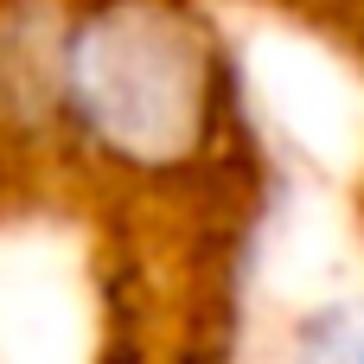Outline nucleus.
I'll use <instances>...</instances> for the list:
<instances>
[{
  "mask_svg": "<svg viewBox=\"0 0 364 364\" xmlns=\"http://www.w3.org/2000/svg\"><path fill=\"white\" fill-rule=\"evenodd\" d=\"M294 364H364V301H326L301 320Z\"/></svg>",
  "mask_w": 364,
  "mask_h": 364,
  "instance_id": "obj_2",
  "label": "nucleus"
},
{
  "mask_svg": "<svg viewBox=\"0 0 364 364\" xmlns=\"http://www.w3.org/2000/svg\"><path fill=\"white\" fill-rule=\"evenodd\" d=\"M77 134L134 173L192 166L230 109V64L186 0H96L58 51Z\"/></svg>",
  "mask_w": 364,
  "mask_h": 364,
  "instance_id": "obj_1",
  "label": "nucleus"
}]
</instances>
